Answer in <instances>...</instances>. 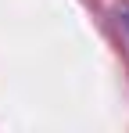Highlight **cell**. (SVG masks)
<instances>
[]
</instances>
